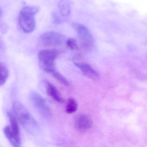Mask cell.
I'll use <instances>...</instances> for the list:
<instances>
[{"instance_id":"cell-1","label":"cell","mask_w":147,"mask_h":147,"mask_svg":"<svg viewBox=\"0 0 147 147\" xmlns=\"http://www.w3.org/2000/svg\"><path fill=\"white\" fill-rule=\"evenodd\" d=\"M12 112L28 133L34 136L39 134L40 129L38 123L21 103L18 101L13 103Z\"/></svg>"},{"instance_id":"cell-2","label":"cell","mask_w":147,"mask_h":147,"mask_svg":"<svg viewBox=\"0 0 147 147\" xmlns=\"http://www.w3.org/2000/svg\"><path fill=\"white\" fill-rule=\"evenodd\" d=\"M39 11V7L36 6H26L22 9L18 16V23L24 32L29 33L35 30V16Z\"/></svg>"},{"instance_id":"cell-3","label":"cell","mask_w":147,"mask_h":147,"mask_svg":"<svg viewBox=\"0 0 147 147\" xmlns=\"http://www.w3.org/2000/svg\"><path fill=\"white\" fill-rule=\"evenodd\" d=\"M59 55L56 49H44L38 53L40 65L45 71L51 73L55 69L54 62Z\"/></svg>"},{"instance_id":"cell-4","label":"cell","mask_w":147,"mask_h":147,"mask_svg":"<svg viewBox=\"0 0 147 147\" xmlns=\"http://www.w3.org/2000/svg\"><path fill=\"white\" fill-rule=\"evenodd\" d=\"M72 26L76 30L81 46L84 50H91L94 45V38L88 27L80 23H74Z\"/></svg>"},{"instance_id":"cell-5","label":"cell","mask_w":147,"mask_h":147,"mask_svg":"<svg viewBox=\"0 0 147 147\" xmlns=\"http://www.w3.org/2000/svg\"><path fill=\"white\" fill-rule=\"evenodd\" d=\"M41 42L46 46L59 47L66 44V38L58 32L50 31L43 33L40 37Z\"/></svg>"},{"instance_id":"cell-6","label":"cell","mask_w":147,"mask_h":147,"mask_svg":"<svg viewBox=\"0 0 147 147\" xmlns=\"http://www.w3.org/2000/svg\"><path fill=\"white\" fill-rule=\"evenodd\" d=\"M30 98L32 103L41 115L45 117L51 116V109L42 96L36 92H32L30 94Z\"/></svg>"},{"instance_id":"cell-7","label":"cell","mask_w":147,"mask_h":147,"mask_svg":"<svg viewBox=\"0 0 147 147\" xmlns=\"http://www.w3.org/2000/svg\"><path fill=\"white\" fill-rule=\"evenodd\" d=\"M92 121L89 116L80 115L78 116L75 121V127L79 131L85 132L91 127Z\"/></svg>"},{"instance_id":"cell-8","label":"cell","mask_w":147,"mask_h":147,"mask_svg":"<svg viewBox=\"0 0 147 147\" xmlns=\"http://www.w3.org/2000/svg\"><path fill=\"white\" fill-rule=\"evenodd\" d=\"M75 65L80 69L84 75L93 80H97L99 78V74L90 65L86 63H77L75 62Z\"/></svg>"},{"instance_id":"cell-9","label":"cell","mask_w":147,"mask_h":147,"mask_svg":"<svg viewBox=\"0 0 147 147\" xmlns=\"http://www.w3.org/2000/svg\"><path fill=\"white\" fill-rule=\"evenodd\" d=\"M45 84L47 93L49 96L59 102H64L61 94L55 86L48 81H45Z\"/></svg>"},{"instance_id":"cell-10","label":"cell","mask_w":147,"mask_h":147,"mask_svg":"<svg viewBox=\"0 0 147 147\" xmlns=\"http://www.w3.org/2000/svg\"><path fill=\"white\" fill-rule=\"evenodd\" d=\"M4 135L13 147H22L21 143L20 138L14 134L10 129L9 126L4 127L3 129Z\"/></svg>"},{"instance_id":"cell-11","label":"cell","mask_w":147,"mask_h":147,"mask_svg":"<svg viewBox=\"0 0 147 147\" xmlns=\"http://www.w3.org/2000/svg\"><path fill=\"white\" fill-rule=\"evenodd\" d=\"M7 115L9 119V123H10L9 127L10 129L15 135L19 138H20V129H19L18 122L17 119L12 112L9 111L7 113Z\"/></svg>"},{"instance_id":"cell-12","label":"cell","mask_w":147,"mask_h":147,"mask_svg":"<svg viewBox=\"0 0 147 147\" xmlns=\"http://www.w3.org/2000/svg\"><path fill=\"white\" fill-rule=\"evenodd\" d=\"M59 8L62 16L67 17L70 14V8L68 0H60L59 3Z\"/></svg>"},{"instance_id":"cell-13","label":"cell","mask_w":147,"mask_h":147,"mask_svg":"<svg viewBox=\"0 0 147 147\" xmlns=\"http://www.w3.org/2000/svg\"><path fill=\"white\" fill-rule=\"evenodd\" d=\"M78 109V105L75 99L70 98L66 101V112L67 114H71L77 111Z\"/></svg>"},{"instance_id":"cell-14","label":"cell","mask_w":147,"mask_h":147,"mask_svg":"<svg viewBox=\"0 0 147 147\" xmlns=\"http://www.w3.org/2000/svg\"><path fill=\"white\" fill-rule=\"evenodd\" d=\"M9 77V71L6 65L0 63V86L4 84Z\"/></svg>"},{"instance_id":"cell-15","label":"cell","mask_w":147,"mask_h":147,"mask_svg":"<svg viewBox=\"0 0 147 147\" xmlns=\"http://www.w3.org/2000/svg\"><path fill=\"white\" fill-rule=\"evenodd\" d=\"M51 73L54 78L56 79L60 83H61L64 85L69 86L70 84L69 81L61 73L57 71L56 69H54Z\"/></svg>"},{"instance_id":"cell-16","label":"cell","mask_w":147,"mask_h":147,"mask_svg":"<svg viewBox=\"0 0 147 147\" xmlns=\"http://www.w3.org/2000/svg\"><path fill=\"white\" fill-rule=\"evenodd\" d=\"M66 44L71 50H78L79 48L77 41L73 38H69L66 40Z\"/></svg>"},{"instance_id":"cell-17","label":"cell","mask_w":147,"mask_h":147,"mask_svg":"<svg viewBox=\"0 0 147 147\" xmlns=\"http://www.w3.org/2000/svg\"><path fill=\"white\" fill-rule=\"evenodd\" d=\"M2 11L1 9V8H0V17H1V15Z\"/></svg>"}]
</instances>
